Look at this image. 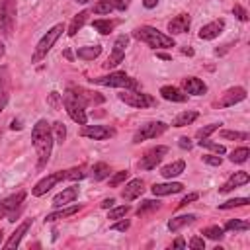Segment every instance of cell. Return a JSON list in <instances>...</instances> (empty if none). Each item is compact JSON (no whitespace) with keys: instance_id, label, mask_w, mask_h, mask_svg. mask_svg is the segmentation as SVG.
<instances>
[{"instance_id":"6da1fadb","label":"cell","mask_w":250,"mask_h":250,"mask_svg":"<svg viewBox=\"0 0 250 250\" xmlns=\"http://www.w3.org/2000/svg\"><path fill=\"white\" fill-rule=\"evenodd\" d=\"M31 143L37 150V168H43L47 162H49V156H51V150H53V131H51V125L45 121V119H39L33 129H31Z\"/></svg>"},{"instance_id":"7a4b0ae2","label":"cell","mask_w":250,"mask_h":250,"mask_svg":"<svg viewBox=\"0 0 250 250\" xmlns=\"http://www.w3.org/2000/svg\"><path fill=\"white\" fill-rule=\"evenodd\" d=\"M133 37H137L139 41L146 43L148 47L152 49H168V47H174V39L172 35H164L162 31L150 27V25H141L133 31Z\"/></svg>"},{"instance_id":"3957f363","label":"cell","mask_w":250,"mask_h":250,"mask_svg":"<svg viewBox=\"0 0 250 250\" xmlns=\"http://www.w3.org/2000/svg\"><path fill=\"white\" fill-rule=\"evenodd\" d=\"M62 31H64V25H62V23L53 25V27L39 39V43L35 45V51H33V55H31V62H39L43 57H47V53L51 51V47L55 45V41L61 37Z\"/></svg>"},{"instance_id":"277c9868","label":"cell","mask_w":250,"mask_h":250,"mask_svg":"<svg viewBox=\"0 0 250 250\" xmlns=\"http://www.w3.org/2000/svg\"><path fill=\"white\" fill-rule=\"evenodd\" d=\"M62 105H64V109H66V113L70 115L72 121H76L78 125H86V121H88L86 107L80 104V100H78L70 90H66V92L62 94Z\"/></svg>"},{"instance_id":"5b68a950","label":"cell","mask_w":250,"mask_h":250,"mask_svg":"<svg viewBox=\"0 0 250 250\" xmlns=\"http://www.w3.org/2000/svg\"><path fill=\"white\" fill-rule=\"evenodd\" d=\"M18 14V2L16 0H0V27L4 35H12L14 23Z\"/></svg>"},{"instance_id":"8992f818","label":"cell","mask_w":250,"mask_h":250,"mask_svg":"<svg viewBox=\"0 0 250 250\" xmlns=\"http://www.w3.org/2000/svg\"><path fill=\"white\" fill-rule=\"evenodd\" d=\"M94 84H102V86H113V88H127V90H137L139 84L137 80H133L131 76H127L125 72H111L107 76H100V78H90Z\"/></svg>"},{"instance_id":"52a82bcc","label":"cell","mask_w":250,"mask_h":250,"mask_svg":"<svg viewBox=\"0 0 250 250\" xmlns=\"http://www.w3.org/2000/svg\"><path fill=\"white\" fill-rule=\"evenodd\" d=\"M121 102H125L127 105H131V107H150V105H154L156 104V100L152 98V96H148V94H143V92H137V90H127V92H121L119 96H117Z\"/></svg>"},{"instance_id":"ba28073f","label":"cell","mask_w":250,"mask_h":250,"mask_svg":"<svg viewBox=\"0 0 250 250\" xmlns=\"http://www.w3.org/2000/svg\"><path fill=\"white\" fill-rule=\"evenodd\" d=\"M168 129V125L164 121H150V123H145L133 137V143H143L146 139H156L158 135H162L164 131Z\"/></svg>"},{"instance_id":"9c48e42d","label":"cell","mask_w":250,"mask_h":250,"mask_svg":"<svg viewBox=\"0 0 250 250\" xmlns=\"http://www.w3.org/2000/svg\"><path fill=\"white\" fill-rule=\"evenodd\" d=\"M168 152V146H154V148H150V150H146L145 152V156L139 160V168L141 170H152V168H156L158 164H160V160L164 158V154Z\"/></svg>"},{"instance_id":"30bf717a","label":"cell","mask_w":250,"mask_h":250,"mask_svg":"<svg viewBox=\"0 0 250 250\" xmlns=\"http://www.w3.org/2000/svg\"><path fill=\"white\" fill-rule=\"evenodd\" d=\"M127 45H129V37H127V35H119V37L115 39L113 49H111V55H109L107 61H105V66H107V68H111V66H115V64H119V62L123 61Z\"/></svg>"},{"instance_id":"8fae6325","label":"cell","mask_w":250,"mask_h":250,"mask_svg":"<svg viewBox=\"0 0 250 250\" xmlns=\"http://www.w3.org/2000/svg\"><path fill=\"white\" fill-rule=\"evenodd\" d=\"M61 180H64V172H55V174H49V176H45L43 180H39L35 186H33V189H31V193L35 195V197H41V195H45L55 184H59Z\"/></svg>"},{"instance_id":"7c38bea8","label":"cell","mask_w":250,"mask_h":250,"mask_svg":"<svg viewBox=\"0 0 250 250\" xmlns=\"http://www.w3.org/2000/svg\"><path fill=\"white\" fill-rule=\"evenodd\" d=\"M113 129L109 127H104V125H84L80 135L82 137H88V139H94V141H104V139H109L113 137Z\"/></svg>"},{"instance_id":"4fadbf2b","label":"cell","mask_w":250,"mask_h":250,"mask_svg":"<svg viewBox=\"0 0 250 250\" xmlns=\"http://www.w3.org/2000/svg\"><path fill=\"white\" fill-rule=\"evenodd\" d=\"M244 98H246V90H244L242 86L229 88V90L223 94V98H221V102H219V107H230V105L242 102Z\"/></svg>"},{"instance_id":"5bb4252c","label":"cell","mask_w":250,"mask_h":250,"mask_svg":"<svg viewBox=\"0 0 250 250\" xmlns=\"http://www.w3.org/2000/svg\"><path fill=\"white\" fill-rule=\"evenodd\" d=\"M223 29H225V20H215V21H209V23H205V25L199 29V39L211 41V39L219 37Z\"/></svg>"},{"instance_id":"9a60e30c","label":"cell","mask_w":250,"mask_h":250,"mask_svg":"<svg viewBox=\"0 0 250 250\" xmlns=\"http://www.w3.org/2000/svg\"><path fill=\"white\" fill-rule=\"evenodd\" d=\"M182 88H184L186 94H191V96H201V94L207 92L205 82L199 80V78H195V76H186L182 80Z\"/></svg>"},{"instance_id":"2e32d148","label":"cell","mask_w":250,"mask_h":250,"mask_svg":"<svg viewBox=\"0 0 250 250\" xmlns=\"http://www.w3.org/2000/svg\"><path fill=\"white\" fill-rule=\"evenodd\" d=\"M143 189H145V182L139 180V178H135V180H131V182L125 184V188L121 189V197L125 201H133V199H137L143 193Z\"/></svg>"},{"instance_id":"e0dca14e","label":"cell","mask_w":250,"mask_h":250,"mask_svg":"<svg viewBox=\"0 0 250 250\" xmlns=\"http://www.w3.org/2000/svg\"><path fill=\"white\" fill-rule=\"evenodd\" d=\"M78 100H80V104L86 107V105H92V104H102L104 102V96H100V94H96V92H88V90H84V88H68Z\"/></svg>"},{"instance_id":"ac0fdd59","label":"cell","mask_w":250,"mask_h":250,"mask_svg":"<svg viewBox=\"0 0 250 250\" xmlns=\"http://www.w3.org/2000/svg\"><path fill=\"white\" fill-rule=\"evenodd\" d=\"M10 98V72L8 66H0V111L6 107Z\"/></svg>"},{"instance_id":"d6986e66","label":"cell","mask_w":250,"mask_h":250,"mask_svg":"<svg viewBox=\"0 0 250 250\" xmlns=\"http://www.w3.org/2000/svg\"><path fill=\"white\" fill-rule=\"evenodd\" d=\"M248 180H250L248 172H234V174L219 188V191H221V193H227V191H230V189H234V188H238V186L248 184Z\"/></svg>"},{"instance_id":"ffe728a7","label":"cell","mask_w":250,"mask_h":250,"mask_svg":"<svg viewBox=\"0 0 250 250\" xmlns=\"http://www.w3.org/2000/svg\"><path fill=\"white\" fill-rule=\"evenodd\" d=\"M76 197H78V186H70V188H64L61 193H57L53 197V205L55 207H62V205L72 203Z\"/></svg>"},{"instance_id":"44dd1931","label":"cell","mask_w":250,"mask_h":250,"mask_svg":"<svg viewBox=\"0 0 250 250\" xmlns=\"http://www.w3.org/2000/svg\"><path fill=\"white\" fill-rule=\"evenodd\" d=\"M23 199H25V193H23V191H18V193H14V195H10V197H6V199L2 201V205H4L6 211H8L10 221H16V209L21 207Z\"/></svg>"},{"instance_id":"7402d4cb","label":"cell","mask_w":250,"mask_h":250,"mask_svg":"<svg viewBox=\"0 0 250 250\" xmlns=\"http://www.w3.org/2000/svg\"><path fill=\"white\" fill-rule=\"evenodd\" d=\"M189 23H191L189 16H188V14H180V16H176L174 20L168 21V31H170L172 35H176V33H184V31L189 29Z\"/></svg>"},{"instance_id":"603a6c76","label":"cell","mask_w":250,"mask_h":250,"mask_svg":"<svg viewBox=\"0 0 250 250\" xmlns=\"http://www.w3.org/2000/svg\"><path fill=\"white\" fill-rule=\"evenodd\" d=\"M29 227H31V219H25V221L14 230V234L8 238V242L4 244V248H8V250H10V248H18L20 242H21V238H23V234L29 230Z\"/></svg>"},{"instance_id":"cb8c5ba5","label":"cell","mask_w":250,"mask_h":250,"mask_svg":"<svg viewBox=\"0 0 250 250\" xmlns=\"http://www.w3.org/2000/svg\"><path fill=\"white\" fill-rule=\"evenodd\" d=\"M160 96H162L164 100H168V102H186V100H188V94L182 92V90L176 88V86H162V88H160Z\"/></svg>"},{"instance_id":"d4e9b609","label":"cell","mask_w":250,"mask_h":250,"mask_svg":"<svg viewBox=\"0 0 250 250\" xmlns=\"http://www.w3.org/2000/svg\"><path fill=\"white\" fill-rule=\"evenodd\" d=\"M182 189H184V186L180 182H168V184H154L152 186L154 195H170V193H178Z\"/></svg>"},{"instance_id":"484cf974","label":"cell","mask_w":250,"mask_h":250,"mask_svg":"<svg viewBox=\"0 0 250 250\" xmlns=\"http://www.w3.org/2000/svg\"><path fill=\"white\" fill-rule=\"evenodd\" d=\"M88 16H90V12L84 10V12H78V14L72 18V21H70V25H68V37H74V35L82 29V25L88 21Z\"/></svg>"},{"instance_id":"4316f807","label":"cell","mask_w":250,"mask_h":250,"mask_svg":"<svg viewBox=\"0 0 250 250\" xmlns=\"http://www.w3.org/2000/svg\"><path fill=\"white\" fill-rule=\"evenodd\" d=\"M186 170V162L184 160H174L172 164H166L162 170H160V174L164 176V178H168V180H172V178H176V176H180L182 172Z\"/></svg>"},{"instance_id":"83f0119b","label":"cell","mask_w":250,"mask_h":250,"mask_svg":"<svg viewBox=\"0 0 250 250\" xmlns=\"http://www.w3.org/2000/svg\"><path fill=\"white\" fill-rule=\"evenodd\" d=\"M100 53H102V45H88L76 49V57L82 61H94L96 57H100Z\"/></svg>"},{"instance_id":"f1b7e54d","label":"cell","mask_w":250,"mask_h":250,"mask_svg":"<svg viewBox=\"0 0 250 250\" xmlns=\"http://www.w3.org/2000/svg\"><path fill=\"white\" fill-rule=\"evenodd\" d=\"M78 209H80V205H70V207H64V209H59V211H53V213H49L47 215V223H53V221H59V219H66V217H70V215H74V213H78Z\"/></svg>"},{"instance_id":"f546056e","label":"cell","mask_w":250,"mask_h":250,"mask_svg":"<svg viewBox=\"0 0 250 250\" xmlns=\"http://www.w3.org/2000/svg\"><path fill=\"white\" fill-rule=\"evenodd\" d=\"M193 221H195V215H180V217H174V219L168 221V229H170L172 232H176V230H180L182 227L191 225Z\"/></svg>"},{"instance_id":"4dcf8cb0","label":"cell","mask_w":250,"mask_h":250,"mask_svg":"<svg viewBox=\"0 0 250 250\" xmlns=\"http://www.w3.org/2000/svg\"><path fill=\"white\" fill-rule=\"evenodd\" d=\"M195 119H197V111H182L180 115L174 117L172 125H174V127H186V125L193 123Z\"/></svg>"},{"instance_id":"1f68e13d","label":"cell","mask_w":250,"mask_h":250,"mask_svg":"<svg viewBox=\"0 0 250 250\" xmlns=\"http://www.w3.org/2000/svg\"><path fill=\"white\" fill-rule=\"evenodd\" d=\"M250 156V148L248 146H240V148H234L232 152H230V162H236V164H242V162H246V158Z\"/></svg>"},{"instance_id":"d6a6232c","label":"cell","mask_w":250,"mask_h":250,"mask_svg":"<svg viewBox=\"0 0 250 250\" xmlns=\"http://www.w3.org/2000/svg\"><path fill=\"white\" fill-rule=\"evenodd\" d=\"M90 174H92L94 180H104V178L109 176V166L105 162H98V164L92 166V172Z\"/></svg>"},{"instance_id":"836d02e7","label":"cell","mask_w":250,"mask_h":250,"mask_svg":"<svg viewBox=\"0 0 250 250\" xmlns=\"http://www.w3.org/2000/svg\"><path fill=\"white\" fill-rule=\"evenodd\" d=\"M92 25H94L102 35H107V33L115 27V21H111V20H94Z\"/></svg>"},{"instance_id":"e575fe53","label":"cell","mask_w":250,"mask_h":250,"mask_svg":"<svg viewBox=\"0 0 250 250\" xmlns=\"http://www.w3.org/2000/svg\"><path fill=\"white\" fill-rule=\"evenodd\" d=\"M201 234L207 236V238H211V240H221L223 238V229L217 227V225H211V227H205L201 230Z\"/></svg>"},{"instance_id":"d590c367","label":"cell","mask_w":250,"mask_h":250,"mask_svg":"<svg viewBox=\"0 0 250 250\" xmlns=\"http://www.w3.org/2000/svg\"><path fill=\"white\" fill-rule=\"evenodd\" d=\"M92 10H94V14L105 16V14H109V12L113 10V4H111V0H98Z\"/></svg>"},{"instance_id":"8d00e7d4","label":"cell","mask_w":250,"mask_h":250,"mask_svg":"<svg viewBox=\"0 0 250 250\" xmlns=\"http://www.w3.org/2000/svg\"><path fill=\"white\" fill-rule=\"evenodd\" d=\"M53 139L57 143H62L66 139V127H64V123H61V121H55L53 123Z\"/></svg>"},{"instance_id":"74e56055","label":"cell","mask_w":250,"mask_h":250,"mask_svg":"<svg viewBox=\"0 0 250 250\" xmlns=\"http://www.w3.org/2000/svg\"><path fill=\"white\" fill-rule=\"evenodd\" d=\"M199 146H205V148H209V150H213V152H217V154H225V152H227V148H225L223 145L213 143V141H209L207 137H205V139H199Z\"/></svg>"},{"instance_id":"f35d334b","label":"cell","mask_w":250,"mask_h":250,"mask_svg":"<svg viewBox=\"0 0 250 250\" xmlns=\"http://www.w3.org/2000/svg\"><path fill=\"white\" fill-rule=\"evenodd\" d=\"M250 201H248V197H234V199H229V201H225V203H221L219 205V209H232V207H244V205H248Z\"/></svg>"},{"instance_id":"ab89813d","label":"cell","mask_w":250,"mask_h":250,"mask_svg":"<svg viewBox=\"0 0 250 250\" xmlns=\"http://www.w3.org/2000/svg\"><path fill=\"white\" fill-rule=\"evenodd\" d=\"M158 207H160V201H158V199H156V201H154V199H146V201H143V203L139 205L137 213H139V215H145L146 211H152V209H158Z\"/></svg>"},{"instance_id":"60d3db41","label":"cell","mask_w":250,"mask_h":250,"mask_svg":"<svg viewBox=\"0 0 250 250\" xmlns=\"http://www.w3.org/2000/svg\"><path fill=\"white\" fill-rule=\"evenodd\" d=\"M129 211H131V207H129V205H119V207H113V209L109 211L107 219H113V221H117V219L125 217V215H127Z\"/></svg>"},{"instance_id":"b9f144b4","label":"cell","mask_w":250,"mask_h":250,"mask_svg":"<svg viewBox=\"0 0 250 250\" xmlns=\"http://www.w3.org/2000/svg\"><path fill=\"white\" fill-rule=\"evenodd\" d=\"M221 139H232V141H248V133H240V131H221Z\"/></svg>"},{"instance_id":"7bdbcfd3","label":"cell","mask_w":250,"mask_h":250,"mask_svg":"<svg viewBox=\"0 0 250 250\" xmlns=\"http://www.w3.org/2000/svg\"><path fill=\"white\" fill-rule=\"evenodd\" d=\"M84 176H86V170H84L82 166H78V168H70V170L64 172V180H82Z\"/></svg>"},{"instance_id":"ee69618b","label":"cell","mask_w":250,"mask_h":250,"mask_svg":"<svg viewBox=\"0 0 250 250\" xmlns=\"http://www.w3.org/2000/svg\"><path fill=\"white\" fill-rule=\"evenodd\" d=\"M225 229L227 230H248L250 229V225H248V221H227V225H225Z\"/></svg>"},{"instance_id":"f6af8a7d","label":"cell","mask_w":250,"mask_h":250,"mask_svg":"<svg viewBox=\"0 0 250 250\" xmlns=\"http://www.w3.org/2000/svg\"><path fill=\"white\" fill-rule=\"evenodd\" d=\"M219 125H221V123H211V125H205V127L197 129L195 137H197V139H205V137H209L213 131H217V129H219Z\"/></svg>"},{"instance_id":"bcb514c9","label":"cell","mask_w":250,"mask_h":250,"mask_svg":"<svg viewBox=\"0 0 250 250\" xmlns=\"http://www.w3.org/2000/svg\"><path fill=\"white\" fill-rule=\"evenodd\" d=\"M127 178H129V172H127V170H121V172H117V174H113V176L109 178V186H111V188H117V186L123 184Z\"/></svg>"},{"instance_id":"7dc6e473","label":"cell","mask_w":250,"mask_h":250,"mask_svg":"<svg viewBox=\"0 0 250 250\" xmlns=\"http://www.w3.org/2000/svg\"><path fill=\"white\" fill-rule=\"evenodd\" d=\"M111 4H113V10H117V12H125V10L129 8L131 0H111Z\"/></svg>"},{"instance_id":"c3c4849f","label":"cell","mask_w":250,"mask_h":250,"mask_svg":"<svg viewBox=\"0 0 250 250\" xmlns=\"http://www.w3.org/2000/svg\"><path fill=\"white\" fill-rule=\"evenodd\" d=\"M232 14H234V16H236L240 21H246V20H248V14H246V10H244L242 6H238V4L232 8Z\"/></svg>"},{"instance_id":"681fc988","label":"cell","mask_w":250,"mask_h":250,"mask_svg":"<svg viewBox=\"0 0 250 250\" xmlns=\"http://www.w3.org/2000/svg\"><path fill=\"white\" fill-rule=\"evenodd\" d=\"M203 162L205 164H209V166H221V156H213V154H205L203 156Z\"/></svg>"},{"instance_id":"f907efd6","label":"cell","mask_w":250,"mask_h":250,"mask_svg":"<svg viewBox=\"0 0 250 250\" xmlns=\"http://www.w3.org/2000/svg\"><path fill=\"white\" fill-rule=\"evenodd\" d=\"M189 248H193V250H201V248H205V240L199 238V236H193V238L189 240Z\"/></svg>"},{"instance_id":"816d5d0a","label":"cell","mask_w":250,"mask_h":250,"mask_svg":"<svg viewBox=\"0 0 250 250\" xmlns=\"http://www.w3.org/2000/svg\"><path fill=\"white\" fill-rule=\"evenodd\" d=\"M197 197H199L197 193H189V195H186V197H184V199H182V201L178 203V207H186L188 203H191V201H195Z\"/></svg>"},{"instance_id":"f5cc1de1","label":"cell","mask_w":250,"mask_h":250,"mask_svg":"<svg viewBox=\"0 0 250 250\" xmlns=\"http://www.w3.org/2000/svg\"><path fill=\"white\" fill-rule=\"evenodd\" d=\"M127 229H129V221H119V223L111 225V230H121V232H125Z\"/></svg>"},{"instance_id":"db71d44e","label":"cell","mask_w":250,"mask_h":250,"mask_svg":"<svg viewBox=\"0 0 250 250\" xmlns=\"http://www.w3.org/2000/svg\"><path fill=\"white\" fill-rule=\"evenodd\" d=\"M182 148H191V141L188 137H180V143H178Z\"/></svg>"},{"instance_id":"11a10c76","label":"cell","mask_w":250,"mask_h":250,"mask_svg":"<svg viewBox=\"0 0 250 250\" xmlns=\"http://www.w3.org/2000/svg\"><path fill=\"white\" fill-rule=\"evenodd\" d=\"M158 2H160V0H143V6H145L146 10H152V8H156Z\"/></svg>"},{"instance_id":"9f6ffc18","label":"cell","mask_w":250,"mask_h":250,"mask_svg":"<svg viewBox=\"0 0 250 250\" xmlns=\"http://www.w3.org/2000/svg\"><path fill=\"white\" fill-rule=\"evenodd\" d=\"M113 203H115V199H113V197H109V199H104V201H102V207H104V209H111V207H113Z\"/></svg>"},{"instance_id":"6f0895ef","label":"cell","mask_w":250,"mask_h":250,"mask_svg":"<svg viewBox=\"0 0 250 250\" xmlns=\"http://www.w3.org/2000/svg\"><path fill=\"white\" fill-rule=\"evenodd\" d=\"M172 248H186V240L184 238H176L172 242Z\"/></svg>"},{"instance_id":"680465c9","label":"cell","mask_w":250,"mask_h":250,"mask_svg":"<svg viewBox=\"0 0 250 250\" xmlns=\"http://www.w3.org/2000/svg\"><path fill=\"white\" fill-rule=\"evenodd\" d=\"M10 127H12V129H14V131H16V129H18V131H20V129H21V121H18V119H14V121H12V125H10Z\"/></svg>"},{"instance_id":"91938a15","label":"cell","mask_w":250,"mask_h":250,"mask_svg":"<svg viewBox=\"0 0 250 250\" xmlns=\"http://www.w3.org/2000/svg\"><path fill=\"white\" fill-rule=\"evenodd\" d=\"M156 57H158V59H162V61H172V57H170V55H166V53H156Z\"/></svg>"},{"instance_id":"94428289","label":"cell","mask_w":250,"mask_h":250,"mask_svg":"<svg viewBox=\"0 0 250 250\" xmlns=\"http://www.w3.org/2000/svg\"><path fill=\"white\" fill-rule=\"evenodd\" d=\"M4 217H8V211H6V207H4L2 201H0V219H4Z\"/></svg>"},{"instance_id":"6125c7cd","label":"cell","mask_w":250,"mask_h":250,"mask_svg":"<svg viewBox=\"0 0 250 250\" xmlns=\"http://www.w3.org/2000/svg\"><path fill=\"white\" fill-rule=\"evenodd\" d=\"M4 53H6V49H4V41H2V35H0V59L4 57Z\"/></svg>"},{"instance_id":"be15d7a7","label":"cell","mask_w":250,"mask_h":250,"mask_svg":"<svg viewBox=\"0 0 250 250\" xmlns=\"http://www.w3.org/2000/svg\"><path fill=\"white\" fill-rule=\"evenodd\" d=\"M184 51V55H193V51L191 49H182Z\"/></svg>"},{"instance_id":"e7e4bbea","label":"cell","mask_w":250,"mask_h":250,"mask_svg":"<svg viewBox=\"0 0 250 250\" xmlns=\"http://www.w3.org/2000/svg\"><path fill=\"white\" fill-rule=\"evenodd\" d=\"M74 2H78V4H88L90 0H74Z\"/></svg>"},{"instance_id":"03108f58","label":"cell","mask_w":250,"mask_h":250,"mask_svg":"<svg viewBox=\"0 0 250 250\" xmlns=\"http://www.w3.org/2000/svg\"><path fill=\"white\" fill-rule=\"evenodd\" d=\"M0 242H2V232H0Z\"/></svg>"}]
</instances>
